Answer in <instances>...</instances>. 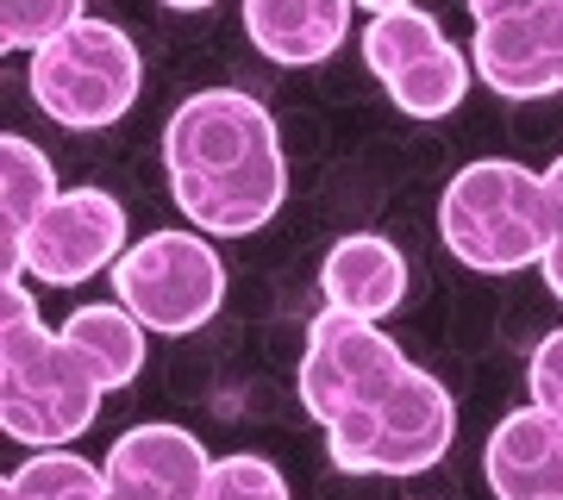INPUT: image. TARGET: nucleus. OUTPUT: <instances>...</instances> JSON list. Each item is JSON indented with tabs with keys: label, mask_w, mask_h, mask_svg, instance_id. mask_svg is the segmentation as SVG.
I'll return each mask as SVG.
<instances>
[{
	"label": "nucleus",
	"mask_w": 563,
	"mask_h": 500,
	"mask_svg": "<svg viewBox=\"0 0 563 500\" xmlns=\"http://www.w3.org/2000/svg\"><path fill=\"white\" fill-rule=\"evenodd\" d=\"M169 188L188 220L213 238H244L276 220L288 200V157H282L269 107L239 88H201L163 125Z\"/></svg>",
	"instance_id": "1"
},
{
	"label": "nucleus",
	"mask_w": 563,
	"mask_h": 500,
	"mask_svg": "<svg viewBox=\"0 0 563 500\" xmlns=\"http://www.w3.org/2000/svg\"><path fill=\"white\" fill-rule=\"evenodd\" d=\"M101 376L63 332H44L20 276L0 281V425L32 451L76 444L101 413Z\"/></svg>",
	"instance_id": "2"
},
{
	"label": "nucleus",
	"mask_w": 563,
	"mask_h": 500,
	"mask_svg": "<svg viewBox=\"0 0 563 500\" xmlns=\"http://www.w3.org/2000/svg\"><path fill=\"white\" fill-rule=\"evenodd\" d=\"M439 232L457 263L483 276H514L526 263H544L558 238V200L526 163L483 157L451 176L439 200Z\"/></svg>",
	"instance_id": "3"
},
{
	"label": "nucleus",
	"mask_w": 563,
	"mask_h": 500,
	"mask_svg": "<svg viewBox=\"0 0 563 500\" xmlns=\"http://www.w3.org/2000/svg\"><path fill=\"white\" fill-rule=\"evenodd\" d=\"M32 100L69 132H101V125L125 120V107L139 100L144 63L132 51L120 25L107 20H76L57 44L32 51Z\"/></svg>",
	"instance_id": "4"
},
{
	"label": "nucleus",
	"mask_w": 563,
	"mask_h": 500,
	"mask_svg": "<svg viewBox=\"0 0 563 500\" xmlns=\"http://www.w3.org/2000/svg\"><path fill=\"white\" fill-rule=\"evenodd\" d=\"M451 438H457V407L444 395V381L426 376L420 363H407L401 381L363 420L325 432L344 476H420L451 451Z\"/></svg>",
	"instance_id": "5"
},
{
	"label": "nucleus",
	"mask_w": 563,
	"mask_h": 500,
	"mask_svg": "<svg viewBox=\"0 0 563 500\" xmlns=\"http://www.w3.org/2000/svg\"><path fill=\"white\" fill-rule=\"evenodd\" d=\"M113 300L144 332H201L225 300V263L195 232H151L113 263Z\"/></svg>",
	"instance_id": "6"
},
{
	"label": "nucleus",
	"mask_w": 563,
	"mask_h": 500,
	"mask_svg": "<svg viewBox=\"0 0 563 500\" xmlns=\"http://www.w3.org/2000/svg\"><path fill=\"white\" fill-rule=\"evenodd\" d=\"M401 369H407L401 344L388 338L376 320H357V313L325 307L320 320L307 325L301 400L325 432H339V425L363 420V413L401 381Z\"/></svg>",
	"instance_id": "7"
},
{
	"label": "nucleus",
	"mask_w": 563,
	"mask_h": 500,
	"mask_svg": "<svg viewBox=\"0 0 563 500\" xmlns=\"http://www.w3.org/2000/svg\"><path fill=\"white\" fill-rule=\"evenodd\" d=\"M125 257V207L107 188H63L44 220L25 232V269L51 288L101 276L107 263Z\"/></svg>",
	"instance_id": "8"
},
{
	"label": "nucleus",
	"mask_w": 563,
	"mask_h": 500,
	"mask_svg": "<svg viewBox=\"0 0 563 500\" xmlns=\"http://www.w3.org/2000/svg\"><path fill=\"white\" fill-rule=\"evenodd\" d=\"M470 69L507 100H539L563 88V0H539L507 20H483L470 44Z\"/></svg>",
	"instance_id": "9"
},
{
	"label": "nucleus",
	"mask_w": 563,
	"mask_h": 500,
	"mask_svg": "<svg viewBox=\"0 0 563 500\" xmlns=\"http://www.w3.org/2000/svg\"><path fill=\"white\" fill-rule=\"evenodd\" d=\"M483 476L495 500H563V413L520 407L488 432Z\"/></svg>",
	"instance_id": "10"
},
{
	"label": "nucleus",
	"mask_w": 563,
	"mask_h": 500,
	"mask_svg": "<svg viewBox=\"0 0 563 500\" xmlns=\"http://www.w3.org/2000/svg\"><path fill=\"white\" fill-rule=\"evenodd\" d=\"M325 307L339 313H357V320H388L395 307L407 300V257L376 232H351L325 251L320 269Z\"/></svg>",
	"instance_id": "11"
},
{
	"label": "nucleus",
	"mask_w": 563,
	"mask_h": 500,
	"mask_svg": "<svg viewBox=\"0 0 563 500\" xmlns=\"http://www.w3.org/2000/svg\"><path fill=\"white\" fill-rule=\"evenodd\" d=\"M351 0H244V32L269 63H320L344 44Z\"/></svg>",
	"instance_id": "12"
},
{
	"label": "nucleus",
	"mask_w": 563,
	"mask_h": 500,
	"mask_svg": "<svg viewBox=\"0 0 563 500\" xmlns=\"http://www.w3.org/2000/svg\"><path fill=\"white\" fill-rule=\"evenodd\" d=\"M101 469H107V476H139V481H151V488H157V495H169V500H201L213 457L201 451V438H195V432L151 420V425L120 432Z\"/></svg>",
	"instance_id": "13"
},
{
	"label": "nucleus",
	"mask_w": 563,
	"mask_h": 500,
	"mask_svg": "<svg viewBox=\"0 0 563 500\" xmlns=\"http://www.w3.org/2000/svg\"><path fill=\"white\" fill-rule=\"evenodd\" d=\"M57 176L32 138L7 132L0 138V281L25 276V232L44 220V207L57 200Z\"/></svg>",
	"instance_id": "14"
},
{
	"label": "nucleus",
	"mask_w": 563,
	"mask_h": 500,
	"mask_svg": "<svg viewBox=\"0 0 563 500\" xmlns=\"http://www.w3.org/2000/svg\"><path fill=\"white\" fill-rule=\"evenodd\" d=\"M63 338L76 344L88 369L101 376V388H125V381L144 369V325L125 313L120 300H95V307H76L69 325H63Z\"/></svg>",
	"instance_id": "15"
},
{
	"label": "nucleus",
	"mask_w": 563,
	"mask_h": 500,
	"mask_svg": "<svg viewBox=\"0 0 563 500\" xmlns=\"http://www.w3.org/2000/svg\"><path fill=\"white\" fill-rule=\"evenodd\" d=\"M444 25L432 20V13H420V7H407V13H376L369 20V32H363V63H369V76L383 81H401L407 69H420L426 57H439L444 51Z\"/></svg>",
	"instance_id": "16"
},
{
	"label": "nucleus",
	"mask_w": 563,
	"mask_h": 500,
	"mask_svg": "<svg viewBox=\"0 0 563 500\" xmlns=\"http://www.w3.org/2000/svg\"><path fill=\"white\" fill-rule=\"evenodd\" d=\"M0 500H107V469L76 451H38L7 476Z\"/></svg>",
	"instance_id": "17"
},
{
	"label": "nucleus",
	"mask_w": 563,
	"mask_h": 500,
	"mask_svg": "<svg viewBox=\"0 0 563 500\" xmlns=\"http://www.w3.org/2000/svg\"><path fill=\"white\" fill-rule=\"evenodd\" d=\"M470 76H476V69H470V51L444 44L439 57H426L420 69H407L401 81H388V100L401 107L407 120H444V113L470 95Z\"/></svg>",
	"instance_id": "18"
},
{
	"label": "nucleus",
	"mask_w": 563,
	"mask_h": 500,
	"mask_svg": "<svg viewBox=\"0 0 563 500\" xmlns=\"http://www.w3.org/2000/svg\"><path fill=\"white\" fill-rule=\"evenodd\" d=\"M81 20V0H0V44L7 51H44Z\"/></svg>",
	"instance_id": "19"
},
{
	"label": "nucleus",
	"mask_w": 563,
	"mask_h": 500,
	"mask_svg": "<svg viewBox=\"0 0 563 500\" xmlns=\"http://www.w3.org/2000/svg\"><path fill=\"white\" fill-rule=\"evenodd\" d=\"M201 500H288V481H282V469L269 457L239 451V457H213Z\"/></svg>",
	"instance_id": "20"
},
{
	"label": "nucleus",
	"mask_w": 563,
	"mask_h": 500,
	"mask_svg": "<svg viewBox=\"0 0 563 500\" xmlns=\"http://www.w3.org/2000/svg\"><path fill=\"white\" fill-rule=\"evenodd\" d=\"M532 400L551 407V413H563V332H551L532 351Z\"/></svg>",
	"instance_id": "21"
},
{
	"label": "nucleus",
	"mask_w": 563,
	"mask_h": 500,
	"mask_svg": "<svg viewBox=\"0 0 563 500\" xmlns=\"http://www.w3.org/2000/svg\"><path fill=\"white\" fill-rule=\"evenodd\" d=\"M107 500H169V495H157V488L139 481V476H107Z\"/></svg>",
	"instance_id": "22"
},
{
	"label": "nucleus",
	"mask_w": 563,
	"mask_h": 500,
	"mask_svg": "<svg viewBox=\"0 0 563 500\" xmlns=\"http://www.w3.org/2000/svg\"><path fill=\"white\" fill-rule=\"evenodd\" d=\"M544 288H551V295L563 300V220H558V238H551V251H544Z\"/></svg>",
	"instance_id": "23"
},
{
	"label": "nucleus",
	"mask_w": 563,
	"mask_h": 500,
	"mask_svg": "<svg viewBox=\"0 0 563 500\" xmlns=\"http://www.w3.org/2000/svg\"><path fill=\"white\" fill-rule=\"evenodd\" d=\"M526 7H539V0H470L476 25H483V20H507V13H526Z\"/></svg>",
	"instance_id": "24"
},
{
	"label": "nucleus",
	"mask_w": 563,
	"mask_h": 500,
	"mask_svg": "<svg viewBox=\"0 0 563 500\" xmlns=\"http://www.w3.org/2000/svg\"><path fill=\"white\" fill-rule=\"evenodd\" d=\"M544 188H551V200H558V220H563V157L544 169Z\"/></svg>",
	"instance_id": "25"
},
{
	"label": "nucleus",
	"mask_w": 563,
	"mask_h": 500,
	"mask_svg": "<svg viewBox=\"0 0 563 500\" xmlns=\"http://www.w3.org/2000/svg\"><path fill=\"white\" fill-rule=\"evenodd\" d=\"M357 7H369V20H376V13H407L413 0H357Z\"/></svg>",
	"instance_id": "26"
},
{
	"label": "nucleus",
	"mask_w": 563,
	"mask_h": 500,
	"mask_svg": "<svg viewBox=\"0 0 563 500\" xmlns=\"http://www.w3.org/2000/svg\"><path fill=\"white\" fill-rule=\"evenodd\" d=\"M163 7H176V13H201V7H213V0H163Z\"/></svg>",
	"instance_id": "27"
}]
</instances>
